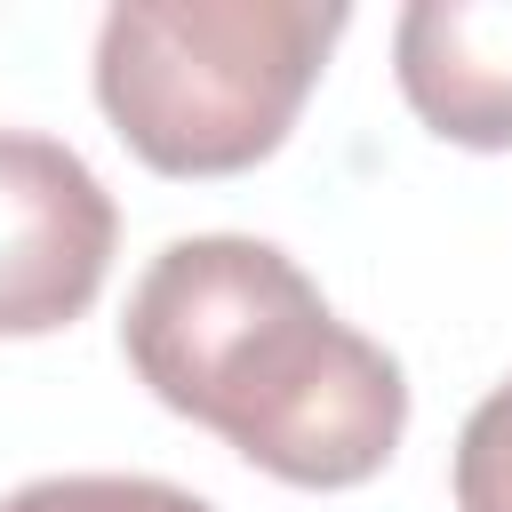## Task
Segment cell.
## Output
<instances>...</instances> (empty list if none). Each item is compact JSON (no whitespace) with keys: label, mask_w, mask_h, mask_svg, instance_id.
Listing matches in <instances>:
<instances>
[{"label":"cell","mask_w":512,"mask_h":512,"mask_svg":"<svg viewBox=\"0 0 512 512\" xmlns=\"http://www.w3.org/2000/svg\"><path fill=\"white\" fill-rule=\"evenodd\" d=\"M128 368L160 408L224 432L288 488H360L408 424L400 360L344 328L304 264L248 232L168 240L120 312Z\"/></svg>","instance_id":"6da1fadb"},{"label":"cell","mask_w":512,"mask_h":512,"mask_svg":"<svg viewBox=\"0 0 512 512\" xmlns=\"http://www.w3.org/2000/svg\"><path fill=\"white\" fill-rule=\"evenodd\" d=\"M336 32V0H120L96 32V104L144 168L232 176L280 152Z\"/></svg>","instance_id":"7a4b0ae2"},{"label":"cell","mask_w":512,"mask_h":512,"mask_svg":"<svg viewBox=\"0 0 512 512\" xmlns=\"http://www.w3.org/2000/svg\"><path fill=\"white\" fill-rule=\"evenodd\" d=\"M120 208L96 168L56 144L0 128V336H48L80 320L112 272Z\"/></svg>","instance_id":"3957f363"},{"label":"cell","mask_w":512,"mask_h":512,"mask_svg":"<svg viewBox=\"0 0 512 512\" xmlns=\"http://www.w3.org/2000/svg\"><path fill=\"white\" fill-rule=\"evenodd\" d=\"M392 72L448 144H512V0H416L392 24Z\"/></svg>","instance_id":"277c9868"},{"label":"cell","mask_w":512,"mask_h":512,"mask_svg":"<svg viewBox=\"0 0 512 512\" xmlns=\"http://www.w3.org/2000/svg\"><path fill=\"white\" fill-rule=\"evenodd\" d=\"M0 512H216V504L144 472H56V480L16 488Z\"/></svg>","instance_id":"5b68a950"},{"label":"cell","mask_w":512,"mask_h":512,"mask_svg":"<svg viewBox=\"0 0 512 512\" xmlns=\"http://www.w3.org/2000/svg\"><path fill=\"white\" fill-rule=\"evenodd\" d=\"M456 512H512V384H496L456 432Z\"/></svg>","instance_id":"8992f818"}]
</instances>
